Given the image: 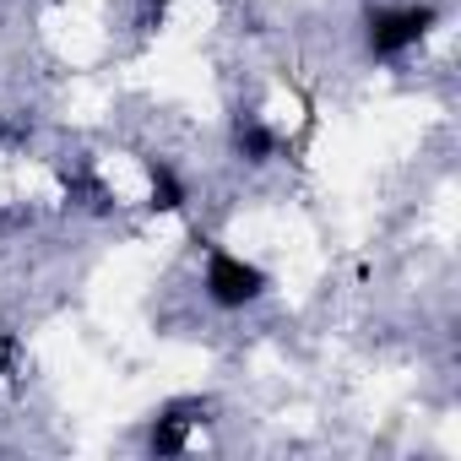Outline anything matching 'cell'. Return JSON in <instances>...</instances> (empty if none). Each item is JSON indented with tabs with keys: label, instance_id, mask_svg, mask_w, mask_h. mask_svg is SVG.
I'll list each match as a JSON object with an SVG mask.
<instances>
[{
	"label": "cell",
	"instance_id": "obj_2",
	"mask_svg": "<svg viewBox=\"0 0 461 461\" xmlns=\"http://www.w3.org/2000/svg\"><path fill=\"white\" fill-rule=\"evenodd\" d=\"M201 245H206V299H212L217 310H245V304H256V299L272 288V277H267L256 261L222 250V245H212V240H201Z\"/></svg>",
	"mask_w": 461,
	"mask_h": 461
},
{
	"label": "cell",
	"instance_id": "obj_1",
	"mask_svg": "<svg viewBox=\"0 0 461 461\" xmlns=\"http://www.w3.org/2000/svg\"><path fill=\"white\" fill-rule=\"evenodd\" d=\"M434 23H439V12L429 6V0L423 6H380V12L364 17V50L375 60H396L412 44H423L434 33Z\"/></svg>",
	"mask_w": 461,
	"mask_h": 461
},
{
	"label": "cell",
	"instance_id": "obj_6",
	"mask_svg": "<svg viewBox=\"0 0 461 461\" xmlns=\"http://www.w3.org/2000/svg\"><path fill=\"white\" fill-rule=\"evenodd\" d=\"M12 364H17V337L0 331V375H12Z\"/></svg>",
	"mask_w": 461,
	"mask_h": 461
},
{
	"label": "cell",
	"instance_id": "obj_5",
	"mask_svg": "<svg viewBox=\"0 0 461 461\" xmlns=\"http://www.w3.org/2000/svg\"><path fill=\"white\" fill-rule=\"evenodd\" d=\"M141 168H147V185H152V212H179L190 195H185V179L163 163V158H141Z\"/></svg>",
	"mask_w": 461,
	"mask_h": 461
},
{
	"label": "cell",
	"instance_id": "obj_3",
	"mask_svg": "<svg viewBox=\"0 0 461 461\" xmlns=\"http://www.w3.org/2000/svg\"><path fill=\"white\" fill-rule=\"evenodd\" d=\"M201 402H174V407H163L158 418H152V429H147V450L152 456H179L185 445H190V412H195Z\"/></svg>",
	"mask_w": 461,
	"mask_h": 461
},
{
	"label": "cell",
	"instance_id": "obj_4",
	"mask_svg": "<svg viewBox=\"0 0 461 461\" xmlns=\"http://www.w3.org/2000/svg\"><path fill=\"white\" fill-rule=\"evenodd\" d=\"M277 131L272 125H261L256 114H240L234 120V152L245 158V163H267V158H277Z\"/></svg>",
	"mask_w": 461,
	"mask_h": 461
},
{
	"label": "cell",
	"instance_id": "obj_7",
	"mask_svg": "<svg viewBox=\"0 0 461 461\" xmlns=\"http://www.w3.org/2000/svg\"><path fill=\"white\" fill-rule=\"evenodd\" d=\"M163 12H168V0H147V23H152V28L163 23Z\"/></svg>",
	"mask_w": 461,
	"mask_h": 461
}]
</instances>
